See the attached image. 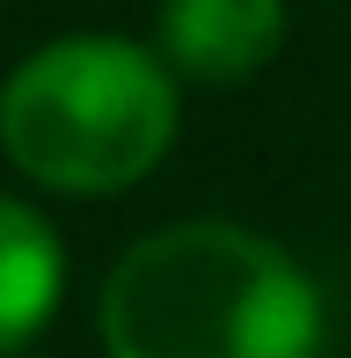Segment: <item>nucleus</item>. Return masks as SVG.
<instances>
[{"mask_svg":"<svg viewBox=\"0 0 351 358\" xmlns=\"http://www.w3.org/2000/svg\"><path fill=\"white\" fill-rule=\"evenodd\" d=\"M95 329L110 358H322L329 315L278 241L183 220L117 256Z\"/></svg>","mask_w":351,"mask_h":358,"instance_id":"obj_1","label":"nucleus"},{"mask_svg":"<svg viewBox=\"0 0 351 358\" xmlns=\"http://www.w3.org/2000/svg\"><path fill=\"white\" fill-rule=\"evenodd\" d=\"M176 139V80L147 44L59 37L29 52L0 88V146L44 190H124Z\"/></svg>","mask_w":351,"mask_h":358,"instance_id":"obj_2","label":"nucleus"},{"mask_svg":"<svg viewBox=\"0 0 351 358\" xmlns=\"http://www.w3.org/2000/svg\"><path fill=\"white\" fill-rule=\"evenodd\" d=\"M59 292H66V249L52 220L22 198H0V358L52 322Z\"/></svg>","mask_w":351,"mask_h":358,"instance_id":"obj_4","label":"nucleus"},{"mask_svg":"<svg viewBox=\"0 0 351 358\" xmlns=\"http://www.w3.org/2000/svg\"><path fill=\"white\" fill-rule=\"evenodd\" d=\"M285 44V0H162V59L205 88L257 80Z\"/></svg>","mask_w":351,"mask_h":358,"instance_id":"obj_3","label":"nucleus"}]
</instances>
